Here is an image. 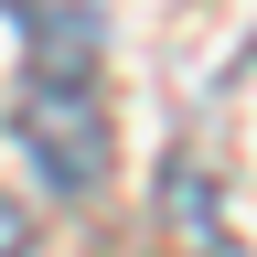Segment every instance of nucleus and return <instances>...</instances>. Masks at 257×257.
I'll list each match as a JSON object with an SVG mask.
<instances>
[{
    "label": "nucleus",
    "instance_id": "1",
    "mask_svg": "<svg viewBox=\"0 0 257 257\" xmlns=\"http://www.w3.org/2000/svg\"><path fill=\"white\" fill-rule=\"evenodd\" d=\"M22 140L32 161L86 193L96 172H107V118H96V54H86V22H64L43 54H32V86H22Z\"/></svg>",
    "mask_w": 257,
    "mask_h": 257
},
{
    "label": "nucleus",
    "instance_id": "2",
    "mask_svg": "<svg viewBox=\"0 0 257 257\" xmlns=\"http://www.w3.org/2000/svg\"><path fill=\"white\" fill-rule=\"evenodd\" d=\"M22 246H32V214H22V204H0V257H22Z\"/></svg>",
    "mask_w": 257,
    "mask_h": 257
}]
</instances>
